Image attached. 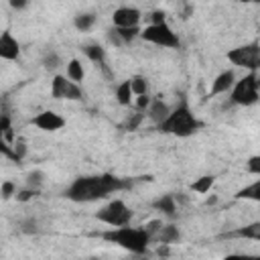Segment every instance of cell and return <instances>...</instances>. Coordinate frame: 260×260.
<instances>
[{
  "mask_svg": "<svg viewBox=\"0 0 260 260\" xmlns=\"http://www.w3.org/2000/svg\"><path fill=\"white\" fill-rule=\"evenodd\" d=\"M236 199H250V201H260V181L256 179L254 183L246 185L236 193Z\"/></svg>",
  "mask_w": 260,
  "mask_h": 260,
  "instance_id": "obj_26",
  "label": "cell"
},
{
  "mask_svg": "<svg viewBox=\"0 0 260 260\" xmlns=\"http://www.w3.org/2000/svg\"><path fill=\"white\" fill-rule=\"evenodd\" d=\"M142 10L136 6H118L112 12V24L114 28H136L140 26Z\"/></svg>",
  "mask_w": 260,
  "mask_h": 260,
  "instance_id": "obj_9",
  "label": "cell"
},
{
  "mask_svg": "<svg viewBox=\"0 0 260 260\" xmlns=\"http://www.w3.org/2000/svg\"><path fill=\"white\" fill-rule=\"evenodd\" d=\"M213 185H215V177L213 175H203V177H199L191 183V191H195L199 195H207L213 189Z\"/></svg>",
  "mask_w": 260,
  "mask_h": 260,
  "instance_id": "obj_24",
  "label": "cell"
},
{
  "mask_svg": "<svg viewBox=\"0 0 260 260\" xmlns=\"http://www.w3.org/2000/svg\"><path fill=\"white\" fill-rule=\"evenodd\" d=\"M140 37V26L136 28H110L108 30V41L114 45V47H124V45H130L134 39Z\"/></svg>",
  "mask_w": 260,
  "mask_h": 260,
  "instance_id": "obj_14",
  "label": "cell"
},
{
  "mask_svg": "<svg viewBox=\"0 0 260 260\" xmlns=\"http://www.w3.org/2000/svg\"><path fill=\"white\" fill-rule=\"evenodd\" d=\"M0 156H6L10 160H14V150H12V144L6 140V134H4V128L0 126Z\"/></svg>",
  "mask_w": 260,
  "mask_h": 260,
  "instance_id": "obj_29",
  "label": "cell"
},
{
  "mask_svg": "<svg viewBox=\"0 0 260 260\" xmlns=\"http://www.w3.org/2000/svg\"><path fill=\"white\" fill-rule=\"evenodd\" d=\"M81 53L87 57V61H91L93 65H98V67L104 71V75L112 77V71L108 69V57H106V49H104L102 45H98V43L83 45V47H81Z\"/></svg>",
  "mask_w": 260,
  "mask_h": 260,
  "instance_id": "obj_12",
  "label": "cell"
},
{
  "mask_svg": "<svg viewBox=\"0 0 260 260\" xmlns=\"http://www.w3.org/2000/svg\"><path fill=\"white\" fill-rule=\"evenodd\" d=\"M221 260H260L258 254H242V252H232V254H225Z\"/></svg>",
  "mask_w": 260,
  "mask_h": 260,
  "instance_id": "obj_35",
  "label": "cell"
},
{
  "mask_svg": "<svg viewBox=\"0 0 260 260\" xmlns=\"http://www.w3.org/2000/svg\"><path fill=\"white\" fill-rule=\"evenodd\" d=\"M41 65H43L47 71H57V69L63 65V59H61V55H59L57 51L49 49V51H45V55H43V59H41Z\"/></svg>",
  "mask_w": 260,
  "mask_h": 260,
  "instance_id": "obj_25",
  "label": "cell"
},
{
  "mask_svg": "<svg viewBox=\"0 0 260 260\" xmlns=\"http://www.w3.org/2000/svg\"><path fill=\"white\" fill-rule=\"evenodd\" d=\"M146 20H148V24H162V22H167V14H165V10L154 8V10L146 12Z\"/></svg>",
  "mask_w": 260,
  "mask_h": 260,
  "instance_id": "obj_30",
  "label": "cell"
},
{
  "mask_svg": "<svg viewBox=\"0 0 260 260\" xmlns=\"http://www.w3.org/2000/svg\"><path fill=\"white\" fill-rule=\"evenodd\" d=\"M16 189H18L16 183L8 179V181H4V183L0 185V197H2V199H10V197H14V195H16Z\"/></svg>",
  "mask_w": 260,
  "mask_h": 260,
  "instance_id": "obj_31",
  "label": "cell"
},
{
  "mask_svg": "<svg viewBox=\"0 0 260 260\" xmlns=\"http://www.w3.org/2000/svg\"><path fill=\"white\" fill-rule=\"evenodd\" d=\"M169 112H171V106H169L167 102H162V100H158V98H152L150 104H148V108H146V112H144V116H146L154 126H158L160 122L167 120Z\"/></svg>",
  "mask_w": 260,
  "mask_h": 260,
  "instance_id": "obj_15",
  "label": "cell"
},
{
  "mask_svg": "<svg viewBox=\"0 0 260 260\" xmlns=\"http://www.w3.org/2000/svg\"><path fill=\"white\" fill-rule=\"evenodd\" d=\"M26 6H28L26 2H16V0L10 2V8H14V10H22V8H26Z\"/></svg>",
  "mask_w": 260,
  "mask_h": 260,
  "instance_id": "obj_36",
  "label": "cell"
},
{
  "mask_svg": "<svg viewBox=\"0 0 260 260\" xmlns=\"http://www.w3.org/2000/svg\"><path fill=\"white\" fill-rule=\"evenodd\" d=\"M158 244H175L181 240V230L175 225V223H162V228L158 230L156 238H154Z\"/></svg>",
  "mask_w": 260,
  "mask_h": 260,
  "instance_id": "obj_18",
  "label": "cell"
},
{
  "mask_svg": "<svg viewBox=\"0 0 260 260\" xmlns=\"http://www.w3.org/2000/svg\"><path fill=\"white\" fill-rule=\"evenodd\" d=\"M65 77H67L69 81H73V83L81 85V81L85 79V67H83L81 59L73 57V59H69V61H67V65H65Z\"/></svg>",
  "mask_w": 260,
  "mask_h": 260,
  "instance_id": "obj_17",
  "label": "cell"
},
{
  "mask_svg": "<svg viewBox=\"0 0 260 260\" xmlns=\"http://www.w3.org/2000/svg\"><path fill=\"white\" fill-rule=\"evenodd\" d=\"M0 32H2V30H0Z\"/></svg>",
  "mask_w": 260,
  "mask_h": 260,
  "instance_id": "obj_38",
  "label": "cell"
},
{
  "mask_svg": "<svg viewBox=\"0 0 260 260\" xmlns=\"http://www.w3.org/2000/svg\"><path fill=\"white\" fill-rule=\"evenodd\" d=\"M39 193H41V191H35V189H30V187H20V189H16L14 199H16L18 203H28V201H32Z\"/></svg>",
  "mask_w": 260,
  "mask_h": 260,
  "instance_id": "obj_27",
  "label": "cell"
},
{
  "mask_svg": "<svg viewBox=\"0 0 260 260\" xmlns=\"http://www.w3.org/2000/svg\"><path fill=\"white\" fill-rule=\"evenodd\" d=\"M225 59L234 67H240V69H246V71H258L260 69V43L252 41V43L234 47V49L228 51Z\"/></svg>",
  "mask_w": 260,
  "mask_h": 260,
  "instance_id": "obj_7",
  "label": "cell"
},
{
  "mask_svg": "<svg viewBox=\"0 0 260 260\" xmlns=\"http://www.w3.org/2000/svg\"><path fill=\"white\" fill-rule=\"evenodd\" d=\"M132 207L124 201V199H110L106 205H102L95 211V219L108 228H122V225H130L132 221Z\"/></svg>",
  "mask_w": 260,
  "mask_h": 260,
  "instance_id": "obj_5",
  "label": "cell"
},
{
  "mask_svg": "<svg viewBox=\"0 0 260 260\" xmlns=\"http://www.w3.org/2000/svg\"><path fill=\"white\" fill-rule=\"evenodd\" d=\"M51 98L67 100V102H79V100H83V89H81V85L69 81L63 73H55L51 79Z\"/></svg>",
  "mask_w": 260,
  "mask_h": 260,
  "instance_id": "obj_8",
  "label": "cell"
},
{
  "mask_svg": "<svg viewBox=\"0 0 260 260\" xmlns=\"http://www.w3.org/2000/svg\"><path fill=\"white\" fill-rule=\"evenodd\" d=\"M230 102L234 106H242V108H250L254 104H258L260 100V77L258 71H246L240 79H236L234 87L230 89Z\"/></svg>",
  "mask_w": 260,
  "mask_h": 260,
  "instance_id": "obj_4",
  "label": "cell"
},
{
  "mask_svg": "<svg viewBox=\"0 0 260 260\" xmlns=\"http://www.w3.org/2000/svg\"><path fill=\"white\" fill-rule=\"evenodd\" d=\"M128 83H130V89H132V95H148V89H150V83L144 75H132L128 77Z\"/></svg>",
  "mask_w": 260,
  "mask_h": 260,
  "instance_id": "obj_22",
  "label": "cell"
},
{
  "mask_svg": "<svg viewBox=\"0 0 260 260\" xmlns=\"http://www.w3.org/2000/svg\"><path fill=\"white\" fill-rule=\"evenodd\" d=\"M102 238L108 244H114L130 254H146L148 246H150V236L144 232L142 225L132 228V225H122V228H108L106 232H102Z\"/></svg>",
  "mask_w": 260,
  "mask_h": 260,
  "instance_id": "obj_3",
  "label": "cell"
},
{
  "mask_svg": "<svg viewBox=\"0 0 260 260\" xmlns=\"http://www.w3.org/2000/svg\"><path fill=\"white\" fill-rule=\"evenodd\" d=\"M30 124L43 132H57V130L65 128V118L55 110H43L30 118Z\"/></svg>",
  "mask_w": 260,
  "mask_h": 260,
  "instance_id": "obj_10",
  "label": "cell"
},
{
  "mask_svg": "<svg viewBox=\"0 0 260 260\" xmlns=\"http://www.w3.org/2000/svg\"><path fill=\"white\" fill-rule=\"evenodd\" d=\"M138 39H142V41H146L150 45L162 47V49H179L181 47V39H179V35L175 32V28L169 22L142 26Z\"/></svg>",
  "mask_w": 260,
  "mask_h": 260,
  "instance_id": "obj_6",
  "label": "cell"
},
{
  "mask_svg": "<svg viewBox=\"0 0 260 260\" xmlns=\"http://www.w3.org/2000/svg\"><path fill=\"white\" fill-rule=\"evenodd\" d=\"M144 120V114H140V112H134L132 116H128V120L124 122V128H128V130H136L138 126H140V122Z\"/></svg>",
  "mask_w": 260,
  "mask_h": 260,
  "instance_id": "obj_34",
  "label": "cell"
},
{
  "mask_svg": "<svg viewBox=\"0 0 260 260\" xmlns=\"http://www.w3.org/2000/svg\"><path fill=\"white\" fill-rule=\"evenodd\" d=\"M201 128H203V122L193 114V110L189 108V104L185 100L179 102L175 108H171L167 120L156 126L158 132L171 134L177 138H189V136L197 134Z\"/></svg>",
  "mask_w": 260,
  "mask_h": 260,
  "instance_id": "obj_2",
  "label": "cell"
},
{
  "mask_svg": "<svg viewBox=\"0 0 260 260\" xmlns=\"http://www.w3.org/2000/svg\"><path fill=\"white\" fill-rule=\"evenodd\" d=\"M128 183L112 173H100V175H81L73 179L65 191L63 197L73 203H91L110 197L112 193H118L126 189Z\"/></svg>",
  "mask_w": 260,
  "mask_h": 260,
  "instance_id": "obj_1",
  "label": "cell"
},
{
  "mask_svg": "<svg viewBox=\"0 0 260 260\" xmlns=\"http://www.w3.org/2000/svg\"><path fill=\"white\" fill-rule=\"evenodd\" d=\"M20 51H22L20 41L10 30H2L0 32V59L2 61H18Z\"/></svg>",
  "mask_w": 260,
  "mask_h": 260,
  "instance_id": "obj_11",
  "label": "cell"
},
{
  "mask_svg": "<svg viewBox=\"0 0 260 260\" xmlns=\"http://www.w3.org/2000/svg\"><path fill=\"white\" fill-rule=\"evenodd\" d=\"M246 169H248L250 175L258 177V175H260V154H252V156L248 158V162H246Z\"/></svg>",
  "mask_w": 260,
  "mask_h": 260,
  "instance_id": "obj_33",
  "label": "cell"
},
{
  "mask_svg": "<svg viewBox=\"0 0 260 260\" xmlns=\"http://www.w3.org/2000/svg\"><path fill=\"white\" fill-rule=\"evenodd\" d=\"M205 203H207V205H215V203H217V197H215V195H213V197H207Z\"/></svg>",
  "mask_w": 260,
  "mask_h": 260,
  "instance_id": "obj_37",
  "label": "cell"
},
{
  "mask_svg": "<svg viewBox=\"0 0 260 260\" xmlns=\"http://www.w3.org/2000/svg\"><path fill=\"white\" fill-rule=\"evenodd\" d=\"M150 95H136L134 98V102H132V106H134V110L136 112H140V114H144L146 112V108H148V104H150Z\"/></svg>",
  "mask_w": 260,
  "mask_h": 260,
  "instance_id": "obj_32",
  "label": "cell"
},
{
  "mask_svg": "<svg viewBox=\"0 0 260 260\" xmlns=\"http://www.w3.org/2000/svg\"><path fill=\"white\" fill-rule=\"evenodd\" d=\"M236 71L234 69H223L215 75V79L211 81V87H209V95H223V93H230V89L234 87L236 83Z\"/></svg>",
  "mask_w": 260,
  "mask_h": 260,
  "instance_id": "obj_13",
  "label": "cell"
},
{
  "mask_svg": "<svg viewBox=\"0 0 260 260\" xmlns=\"http://www.w3.org/2000/svg\"><path fill=\"white\" fill-rule=\"evenodd\" d=\"M45 179H47V175H45L41 169H32V171H28L26 177H24V187H30V189H35V191H41L43 185H45Z\"/></svg>",
  "mask_w": 260,
  "mask_h": 260,
  "instance_id": "obj_23",
  "label": "cell"
},
{
  "mask_svg": "<svg viewBox=\"0 0 260 260\" xmlns=\"http://www.w3.org/2000/svg\"><path fill=\"white\" fill-rule=\"evenodd\" d=\"M114 95H116V102H118L120 106H132V102H134V95H132V89H130V83H128V79H124V81H120V83L116 85V89H114Z\"/></svg>",
  "mask_w": 260,
  "mask_h": 260,
  "instance_id": "obj_21",
  "label": "cell"
},
{
  "mask_svg": "<svg viewBox=\"0 0 260 260\" xmlns=\"http://www.w3.org/2000/svg\"><path fill=\"white\" fill-rule=\"evenodd\" d=\"M18 230H20L22 234H28V236L39 234V221H37V217H24V219L18 223Z\"/></svg>",
  "mask_w": 260,
  "mask_h": 260,
  "instance_id": "obj_28",
  "label": "cell"
},
{
  "mask_svg": "<svg viewBox=\"0 0 260 260\" xmlns=\"http://www.w3.org/2000/svg\"><path fill=\"white\" fill-rule=\"evenodd\" d=\"M95 20H98V16H95L93 12H79V14L73 16V26H75L79 32H87V30L93 28Z\"/></svg>",
  "mask_w": 260,
  "mask_h": 260,
  "instance_id": "obj_20",
  "label": "cell"
},
{
  "mask_svg": "<svg viewBox=\"0 0 260 260\" xmlns=\"http://www.w3.org/2000/svg\"><path fill=\"white\" fill-rule=\"evenodd\" d=\"M244 238V240H258L260 238V221H254L250 225H244V228H238L230 234H223V238Z\"/></svg>",
  "mask_w": 260,
  "mask_h": 260,
  "instance_id": "obj_19",
  "label": "cell"
},
{
  "mask_svg": "<svg viewBox=\"0 0 260 260\" xmlns=\"http://www.w3.org/2000/svg\"><path fill=\"white\" fill-rule=\"evenodd\" d=\"M152 207L156 211H160L162 215L167 217H175L177 215V197L173 193H167V195H160L152 201Z\"/></svg>",
  "mask_w": 260,
  "mask_h": 260,
  "instance_id": "obj_16",
  "label": "cell"
}]
</instances>
